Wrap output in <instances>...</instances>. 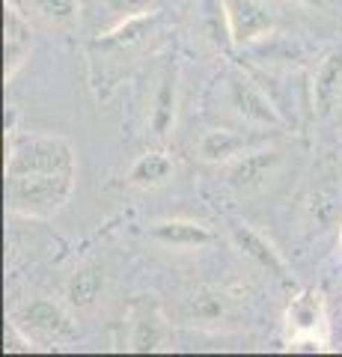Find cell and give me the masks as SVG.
Instances as JSON below:
<instances>
[{
	"instance_id": "15",
	"label": "cell",
	"mask_w": 342,
	"mask_h": 357,
	"mask_svg": "<svg viewBox=\"0 0 342 357\" xmlns=\"http://www.w3.org/2000/svg\"><path fill=\"white\" fill-rule=\"evenodd\" d=\"M176 173V164L170 158V152H143L140 158L131 164L128 182L134 188H158L164 182H170V176Z\"/></svg>"
},
{
	"instance_id": "13",
	"label": "cell",
	"mask_w": 342,
	"mask_h": 357,
	"mask_svg": "<svg viewBox=\"0 0 342 357\" xmlns=\"http://www.w3.org/2000/svg\"><path fill=\"white\" fill-rule=\"evenodd\" d=\"M149 236L167 244V248H179V250H200L205 244L215 241V232L200 220H185V218H170V220H158L149 227Z\"/></svg>"
},
{
	"instance_id": "12",
	"label": "cell",
	"mask_w": 342,
	"mask_h": 357,
	"mask_svg": "<svg viewBox=\"0 0 342 357\" xmlns=\"http://www.w3.org/2000/svg\"><path fill=\"white\" fill-rule=\"evenodd\" d=\"M304 227L310 236H322L327 232L342 215V188L334 182H322L310 188V194L304 197Z\"/></svg>"
},
{
	"instance_id": "17",
	"label": "cell",
	"mask_w": 342,
	"mask_h": 357,
	"mask_svg": "<svg viewBox=\"0 0 342 357\" xmlns=\"http://www.w3.org/2000/svg\"><path fill=\"white\" fill-rule=\"evenodd\" d=\"M102 289H104V274L98 268H78L65 283V298H69L72 307L86 310L98 301Z\"/></svg>"
},
{
	"instance_id": "19",
	"label": "cell",
	"mask_w": 342,
	"mask_h": 357,
	"mask_svg": "<svg viewBox=\"0 0 342 357\" xmlns=\"http://www.w3.org/2000/svg\"><path fill=\"white\" fill-rule=\"evenodd\" d=\"M173 119H176V81H173V72H167L161 86H158V96H155L152 131H155L158 137H167L170 128H173Z\"/></svg>"
},
{
	"instance_id": "9",
	"label": "cell",
	"mask_w": 342,
	"mask_h": 357,
	"mask_svg": "<svg viewBox=\"0 0 342 357\" xmlns=\"http://www.w3.org/2000/svg\"><path fill=\"white\" fill-rule=\"evenodd\" d=\"M229 238H233L238 253H244L247 259H253L262 268V271H268L277 283L295 286V277L289 271V265H286V259L280 256V250L274 248V244L265 236H259L253 227H247V223H238V227H233V232H229Z\"/></svg>"
},
{
	"instance_id": "8",
	"label": "cell",
	"mask_w": 342,
	"mask_h": 357,
	"mask_svg": "<svg viewBox=\"0 0 342 357\" xmlns=\"http://www.w3.org/2000/svg\"><path fill=\"white\" fill-rule=\"evenodd\" d=\"M283 164L280 149H247L226 164L224 182L235 191H256Z\"/></svg>"
},
{
	"instance_id": "18",
	"label": "cell",
	"mask_w": 342,
	"mask_h": 357,
	"mask_svg": "<svg viewBox=\"0 0 342 357\" xmlns=\"http://www.w3.org/2000/svg\"><path fill=\"white\" fill-rule=\"evenodd\" d=\"M226 301H233L226 292L200 286L185 301V316L191 321H217V319H224V312H226Z\"/></svg>"
},
{
	"instance_id": "20",
	"label": "cell",
	"mask_w": 342,
	"mask_h": 357,
	"mask_svg": "<svg viewBox=\"0 0 342 357\" xmlns=\"http://www.w3.org/2000/svg\"><path fill=\"white\" fill-rule=\"evenodd\" d=\"M155 13H146V15H131V18H119L116 27H110L107 33H102V39L98 45H104V48H125V45H134L143 33H146L149 21Z\"/></svg>"
},
{
	"instance_id": "23",
	"label": "cell",
	"mask_w": 342,
	"mask_h": 357,
	"mask_svg": "<svg viewBox=\"0 0 342 357\" xmlns=\"http://www.w3.org/2000/svg\"><path fill=\"white\" fill-rule=\"evenodd\" d=\"M39 345L33 342V337L18 325L15 319H9L6 321V328H3V351L6 354H30V351H36Z\"/></svg>"
},
{
	"instance_id": "25",
	"label": "cell",
	"mask_w": 342,
	"mask_h": 357,
	"mask_svg": "<svg viewBox=\"0 0 342 357\" xmlns=\"http://www.w3.org/2000/svg\"><path fill=\"white\" fill-rule=\"evenodd\" d=\"M327 337H330V345L334 349H342V301L330 310V331H327Z\"/></svg>"
},
{
	"instance_id": "26",
	"label": "cell",
	"mask_w": 342,
	"mask_h": 357,
	"mask_svg": "<svg viewBox=\"0 0 342 357\" xmlns=\"http://www.w3.org/2000/svg\"><path fill=\"white\" fill-rule=\"evenodd\" d=\"M297 3H304V6H310V9H325L327 0H297Z\"/></svg>"
},
{
	"instance_id": "22",
	"label": "cell",
	"mask_w": 342,
	"mask_h": 357,
	"mask_svg": "<svg viewBox=\"0 0 342 357\" xmlns=\"http://www.w3.org/2000/svg\"><path fill=\"white\" fill-rule=\"evenodd\" d=\"M39 15H45L54 24H69L81 13V0H30Z\"/></svg>"
},
{
	"instance_id": "4",
	"label": "cell",
	"mask_w": 342,
	"mask_h": 357,
	"mask_svg": "<svg viewBox=\"0 0 342 357\" xmlns=\"http://www.w3.org/2000/svg\"><path fill=\"white\" fill-rule=\"evenodd\" d=\"M229 102L238 110V116L250 122V126H259V128H283L289 126L283 116V110L274 102V96H268V89L259 86L253 77L233 72L229 75Z\"/></svg>"
},
{
	"instance_id": "11",
	"label": "cell",
	"mask_w": 342,
	"mask_h": 357,
	"mask_svg": "<svg viewBox=\"0 0 342 357\" xmlns=\"http://www.w3.org/2000/svg\"><path fill=\"white\" fill-rule=\"evenodd\" d=\"M247 54L256 63L268 66V69L292 72V69H301L310 60V45L297 36H289V33H271L268 39L250 45Z\"/></svg>"
},
{
	"instance_id": "5",
	"label": "cell",
	"mask_w": 342,
	"mask_h": 357,
	"mask_svg": "<svg viewBox=\"0 0 342 357\" xmlns=\"http://www.w3.org/2000/svg\"><path fill=\"white\" fill-rule=\"evenodd\" d=\"M224 9L233 48L247 51L250 45L277 33V15L271 13V6L265 0H224Z\"/></svg>"
},
{
	"instance_id": "2",
	"label": "cell",
	"mask_w": 342,
	"mask_h": 357,
	"mask_svg": "<svg viewBox=\"0 0 342 357\" xmlns=\"http://www.w3.org/2000/svg\"><path fill=\"white\" fill-rule=\"evenodd\" d=\"M75 146L57 134H9L6 137V176L24 173H65L75 170Z\"/></svg>"
},
{
	"instance_id": "7",
	"label": "cell",
	"mask_w": 342,
	"mask_h": 357,
	"mask_svg": "<svg viewBox=\"0 0 342 357\" xmlns=\"http://www.w3.org/2000/svg\"><path fill=\"white\" fill-rule=\"evenodd\" d=\"M33 54V27L24 13L15 6V0H3V81L24 69Z\"/></svg>"
},
{
	"instance_id": "3",
	"label": "cell",
	"mask_w": 342,
	"mask_h": 357,
	"mask_svg": "<svg viewBox=\"0 0 342 357\" xmlns=\"http://www.w3.org/2000/svg\"><path fill=\"white\" fill-rule=\"evenodd\" d=\"M283 331L292 351H327L330 307L325 295L316 289H301L286 307Z\"/></svg>"
},
{
	"instance_id": "1",
	"label": "cell",
	"mask_w": 342,
	"mask_h": 357,
	"mask_svg": "<svg viewBox=\"0 0 342 357\" xmlns=\"http://www.w3.org/2000/svg\"><path fill=\"white\" fill-rule=\"evenodd\" d=\"M75 170L6 176V208L18 218H54L75 194Z\"/></svg>"
},
{
	"instance_id": "10",
	"label": "cell",
	"mask_w": 342,
	"mask_h": 357,
	"mask_svg": "<svg viewBox=\"0 0 342 357\" xmlns=\"http://www.w3.org/2000/svg\"><path fill=\"white\" fill-rule=\"evenodd\" d=\"M342 98V48L327 51L316 66L310 84V107L316 119H327Z\"/></svg>"
},
{
	"instance_id": "16",
	"label": "cell",
	"mask_w": 342,
	"mask_h": 357,
	"mask_svg": "<svg viewBox=\"0 0 342 357\" xmlns=\"http://www.w3.org/2000/svg\"><path fill=\"white\" fill-rule=\"evenodd\" d=\"M170 342V331L164 325V319L155 310L143 312V316L134 319V331H131V351L149 354V351H161L167 349Z\"/></svg>"
},
{
	"instance_id": "24",
	"label": "cell",
	"mask_w": 342,
	"mask_h": 357,
	"mask_svg": "<svg viewBox=\"0 0 342 357\" xmlns=\"http://www.w3.org/2000/svg\"><path fill=\"white\" fill-rule=\"evenodd\" d=\"M107 6H110V13H116L119 18L152 13V0H107Z\"/></svg>"
},
{
	"instance_id": "21",
	"label": "cell",
	"mask_w": 342,
	"mask_h": 357,
	"mask_svg": "<svg viewBox=\"0 0 342 357\" xmlns=\"http://www.w3.org/2000/svg\"><path fill=\"white\" fill-rule=\"evenodd\" d=\"M205 9V33L212 36L215 45H233V39H229V24H226V9H224V0H205L203 3Z\"/></svg>"
},
{
	"instance_id": "27",
	"label": "cell",
	"mask_w": 342,
	"mask_h": 357,
	"mask_svg": "<svg viewBox=\"0 0 342 357\" xmlns=\"http://www.w3.org/2000/svg\"><path fill=\"white\" fill-rule=\"evenodd\" d=\"M339 241H342V229H339Z\"/></svg>"
},
{
	"instance_id": "6",
	"label": "cell",
	"mask_w": 342,
	"mask_h": 357,
	"mask_svg": "<svg viewBox=\"0 0 342 357\" xmlns=\"http://www.w3.org/2000/svg\"><path fill=\"white\" fill-rule=\"evenodd\" d=\"M13 319L27 333H39V337L54 340V342H69V340L78 337V325L72 321V316L48 298L30 301V304L21 307Z\"/></svg>"
},
{
	"instance_id": "14",
	"label": "cell",
	"mask_w": 342,
	"mask_h": 357,
	"mask_svg": "<svg viewBox=\"0 0 342 357\" xmlns=\"http://www.w3.org/2000/svg\"><path fill=\"white\" fill-rule=\"evenodd\" d=\"M250 137L235 128H208L200 140H196V155L205 164H229L238 158L241 152L250 149Z\"/></svg>"
}]
</instances>
